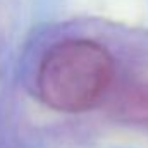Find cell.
<instances>
[{
  "mask_svg": "<svg viewBox=\"0 0 148 148\" xmlns=\"http://www.w3.org/2000/svg\"><path fill=\"white\" fill-rule=\"evenodd\" d=\"M114 62L105 47L93 40H66L43 57L36 76L38 95L59 112H84L105 93Z\"/></svg>",
  "mask_w": 148,
  "mask_h": 148,
  "instance_id": "cell-1",
  "label": "cell"
}]
</instances>
